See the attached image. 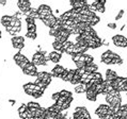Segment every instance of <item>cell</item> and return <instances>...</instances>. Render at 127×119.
I'll use <instances>...</instances> for the list:
<instances>
[{
  "label": "cell",
  "mask_w": 127,
  "mask_h": 119,
  "mask_svg": "<svg viewBox=\"0 0 127 119\" xmlns=\"http://www.w3.org/2000/svg\"><path fill=\"white\" fill-rule=\"evenodd\" d=\"M13 61L17 66H19L20 69H24L27 66L28 63H30L28 58L26 57V55H24L23 53H20V51L13 55Z\"/></svg>",
  "instance_id": "6da1fadb"
},
{
  "label": "cell",
  "mask_w": 127,
  "mask_h": 119,
  "mask_svg": "<svg viewBox=\"0 0 127 119\" xmlns=\"http://www.w3.org/2000/svg\"><path fill=\"white\" fill-rule=\"evenodd\" d=\"M11 43H12V47L14 49H17L18 51L23 50L26 47V41H25V37L22 35H16L11 37Z\"/></svg>",
  "instance_id": "7a4b0ae2"
},
{
  "label": "cell",
  "mask_w": 127,
  "mask_h": 119,
  "mask_svg": "<svg viewBox=\"0 0 127 119\" xmlns=\"http://www.w3.org/2000/svg\"><path fill=\"white\" fill-rule=\"evenodd\" d=\"M112 43L119 48H127V37L122 34H115L112 36Z\"/></svg>",
  "instance_id": "3957f363"
},
{
  "label": "cell",
  "mask_w": 127,
  "mask_h": 119,
  "mask_svg": "<svg viewBox=\"0 0 127 119\" xmlns=\"http://www.w3.org/2000/svg\"><path fill=\"white\" fill-rule=\"evenodd\" d=\"M37 13L40 14V20H42L45 17L52 15V9L51 6H49L47 4H40L37 8Z\"/></svg>",
  "instance_id": "277c9868"
},
{
  "label": "cell",
  "mask_w": 127,
  "mask_h": 119,
  "mask_svg": "<svg viewBox=\"0 0 127 119\" xmlns=\"http://www.w3.org/2000/svg\"><path fill=\"white\" fill-rule=\"evenodd\" d=\"M22 71L24 75H26V76H30V77H35L36 78V75H37V67L35 66L33 63H28L27 66L25 67L24 69H22Z\"/></svg>",
  "instance_id": "5b68a950"
},
{
  "label": "cell",
  "mask_w": 127,
  "mask_h": 119,
  "mask_svg": "<svg viewBox=\"0 0 127 119\" xmlns=\"http://www.w3.org/2000/svg\"><path fill=\"white\" fill-rule=\"evenodd\" d=\"M109 111H110V106L108 104H99L97 108H95L94 113L98 118L101 119L105 115H107L109 113Z\"/></svg>",
  "instance_id": "8992f818"
},
{
  "label": "cell",
  "mask_w": 127,
  "mask_h": 119,
  "mask_svg": "<svg viewBox=\"0 0 127 119\" xmlns=\"http://www.w3.org/2000/svg\"><path fill=\"white\" fill-rule=\"evenodd\" d=\"M98 95L95 92V86L94 85H89V88L86 92V99L91 101V102H96Z\"/></svg>",
  "instance_id": "52a82bcc"
},
{
  "label": "cell",
  "mask_w": 127,
  "mask_h": 119,
  "mask_svg": "<svg viewBox=\"0 0 127 119\" xmlns=\"http://www.w3.org/2000/svg\"><path fill=\"white\" fill-rule=\"evenodd\" d=\"M65 67L64 66H62V65H55L54 66V68L51 69V71H50V75L52 76V78H57V79H61V77L63 75V72L65 71Z\"/></svg>",
  "instance_id": "ba28073f"
},
{
  "label": "cell",
  "mask_w": 127,
  "mask_h": 119,
  "mask_svg": "<svg viewBox=\"0 0 127 119\" xmlns=\"http://www.w3.org/2000/svg\"><path fill=\"white\" fill-rule=\"evenodd\" d=\"M119 73L116 72L115 70H113V69H107L106 70V76H105V81H108V82H110L112 83L114 81V80H116L119 78Z\"/></svg>",
  "instance_id": "9c48e42d"
},
{
  "label": "cell",
  "mask_w": 127,
  "mask_h": 119,
  "mask_svg": "<svg viewBox=\"0 0 127 119\" xmlns=\"http://www.w3.org/2000/svg\"><path fill=\"white\" fill-rule=\"evenodd\" d=\"M42 22H43L45 26H46L47 28H52L56 24V22H57V16H55L54 14L50 16H47V17H45L44 19H42Z\"/></svg>",
  "instance_id": "30bf717a"
},
{
  "label": "cell",
  "mask_w": 127,
  "mask_h": 119,
  "mask_svg": "<svg viewBox=\"0 0 127 119\" xmlns=\"http://www.w3.org/2000/svg\"><path fill=\"white\" fill-rule=\"evenodd\" d=\"M63 58V54L61 52H58V51H50V62L54 63V64H59V62L62 60Z\"/></svg>",
  "instance_id": "8fae6325"
},
{
  "label": "cell",
  "mask_w": 127,
  "mask_h": 119,
  "mask_svg": "<svg viewBox=\"0 0 127 119\" xmlns=\"http://www.w3.org/2000/svg\"><path fill=\"white\" fill-rule=\"evenodd\" d=\"M89 88V85H87V84H83V83H78L76 84L75 86H74V92L76 94H78V95H81V94H84Z\"/></svg>",
  "instance_id": "7c38bea8"
},
{
  "label": "cell",
  "mask_w": 127,
  "mask_h": 119,
  "mask_svg": "<svg viewBox=\"0 0 127 119\" xmlns=\"http://www.w3.org/2000/svg\"><path fill=\"white\" fill-rule=\"evenodd\" d=\"M76 69H77V68H69L67 76H66L64 79H62V81H63V82H68V83L72 82L74 76L76 75Z\"/></svg>",
  "instance_id": "4fadbf2b"
},
{
  "label": "cell",
  "mask_w": 127,
  "mask_h": 119,
  "mask_svg": "<svg viewBox=\"0 0 127 119\" xmlns=\"http://www.w3.org/2000/svg\"><path fill=\"white\" fill-rule=\"evenodd\" d=\"M16 5L17 8L19 9H26V8H31L32 4H31L30 1H28V0H18V1L16 2Z\"/></svg>",
  "instance_id": "5bb4252c"
},
{
  "label": "cell",
  "mask_w": 127,
  "mask_h": 119,
  "mask_svg": "<svg viewBox=\"0 0 127 119\" xmlns=\"http://www.w3.org/2000/svg\"><path fill=\"white\" fill-rule=\"evenodd\" d=\"M51 47L52 49H54L55 51H58V52H61V53L63 54V44L59 43V41H56L54 40L51 43Z\"/></svg>",
  "instance_id": "9a60e30c"
},
{
  "label": "cell",
  "mask_w": 127,
  "mask_h": 119,
  "mask_svg": "<svg viewBox=\"0 0 127 119\" xmlns=\"http://www.w3.org/2000/svg\"><path fill=\"white\" fill-rule=\"evenodd\" d=\"M84 69H86V72H88V73H94L97 71L98 66L95 64V63H93V64H91V65H87L86 67H84Z\"/></svg>",
  "instance_id": "2e32d148"
},
{
  "label": "cell",
  "mask_w": 127,
  "mask_h": 119,
  "mask_svg": "<svg viewBox=\"0 0 127 119\" xmlns=\"http://www.w3.org/2000/svg\"><path fill=\"white\" fill-rule=\"evenodd\" d=\"M84 63H86V66L93 64L94 63V57H92V55H90V54L84 53Z\"/></svg>",
  "instance_id": "e0dca14e"
},
{
  "label": "cell",
  "mask_w": 127,
  "mask_h": 119,
  "mask_svg": "<svg viewBox=\"0 0 127 119\" xmlns=\"http://www.w3.org/2000/svg\"><path fill=\"white\" fill-rule=\"evenodd\" d=\"M37 31V26L36 23H31V24H27V32H32V33H36Z\"/></svg>",
  "instance_id": "ac0fdd59"
},
{
  "label": "cell",
  "mask_w": 127,
  "mask_h": 119,
  "mask_svg": "<svg viewBox=\"0 0 127 119\" xmlns=\"http://www.w3.org/2000/svg\"><path fill=\"white\" fill-rule=\"evenodd\" d=\"M35 84H34V82H28V83H26V84H24L23 85V88H24V90H27V89H32V90H34L35 89Z\"/></svg>",
  "instance_id": "d6986e66"
},
{
  "label": "cell",
  "mask_w": 127,
  "mask_h": 119,
  "mask_svg": "<svg viewBox=\"0 0 127 119\" xmlns=\"http://www.w3.org/2000/svg\"><path fill=\"white\" fill-rule=\"evenodd\" d=\"M27 104L28 108H40L41 107V104L38 102H33V101H29Z\"/></svg>",
  "instance_id": "ffe728a7"
},
{
  "label": "cell",
  "mask_w": 127,
  "mask_h": 119,
  "mask_svg": "<svg viewBox=\"0 0 127 119\" xmlns=\"http://www.w3.org/2000/svg\"><path fill=\"white\" fill-rule=\"evenodd\" d=\"M60 96L61 97H65V98H69L73 96L72 92H69V90H66V89H62L60 90Z\"/></svg>",
  "instance_id": "44dd1931"
},
{
  "label": "cell",
  "mask_w": 127,
  "mask_h": 119,
  "mask_svg": "<svg viewBox=\"0 0 127 119\" xmlns=\"http://www.w3.org/2000/svg\"><path fill=\"white\" fill-rule=\"evenodd\" d=\"M100 21V17L99 16H94L92 17V19H91V22H90V26L91 27H94V26H96V24Z\"/></svg>",
  "instance_id": "7402d4cb"
},
{
  "label": "cell",
  "mask_w": 127,
  "mask_h": 119,
  "mask_svg": "<svg viewBox=\"0 0 127 119\" xmlns=\"http://www.w3.org/2000/svg\"><path fill=\"white\" fill-rule=\"evenodd\" d=\"M25 36H26L27 38H29L30 40H34L37 38V32L36 33H32V32H27L26 34H25Z\"/></svg>",
  "instance_id": "603a6c76"
},
{
  "label": "cell",
  "mask_w": 127,
  "mask_h": 119,
  "mask_svg": "<svg viewBox=\"0 0 127 119\" xmlns=\"http://www.w3.org/2000/svg\"><path fill=\"white\" fill-rule=\"evenodd\" d=\"M124 14H125V11H124L123 9H121V10L119 11V13L115 15V18H114V19H115V20H121V19L123 18V16H124Z\"/></svg>",
  "instance_id": "cb8c5ba5"
},
{
  "label": "cell",
  "mask_w": 127,
  "mask_h": 119,
  "mask_svg": "<svg viewBox=\"0 0 127 119\" xmlns=\"http://www.w3.org/2000/svg\"><path fill=\"white\" fill-rule=\"evenodd\" d=\"M92 77H93V79H95V80H104L103 73H100V72H98V71L92 73Z\"/></svg>",
  "instance_id": "d4e9b609"
},
{
  "label": "cell",
  "mask_w": 127,
  "mask_h": 119,
  "mask_svg": "<svg viewBox=\"0 0 127 119\" xmlns=\"http://www.w3.org/2000/svg\"><path fill=\"white\" fill-rule=\"evenodd\" d=\"M59 98H60V92H56V93H52L51 94V96H50V99L52 101H58L59 100Z\"/></svg>",
  "instance_id": "484cf974"
},
{
  "label": "cell",
  "mask_w": 127,
  "mask_h": 119,
  "mask_svg": "<svg viewBox=\"0 0 127 119\" xmlns=\"http://www.w3.org/2000/svg\"><path fill=\"white\" fill-rule=\"evenodd\" d=\"M75 66H76V68H77V69L84 68V67H86V63H84L83 61H79V62H77V63H76Z\"/></svg>",
  "instance_id": "4316f807"
},
{
  "label": "cell",
  "mask_w": 127,
  "mask_h": 119,
  "mask_svg": "<svg viewBox=\"0 0 127 119\" xmlns=\"http://www.w3.org/2000/svg\"><path fill=\"white\" fill-rule=\"evenodd\" d=\"M25 20H26V23H27V24L36 23V22H35V19H33L32 17H26V18H25Z\"/></svg>",
  "instance_id": "83f0119b"
},
{
  "label": "cell",
  "mask_w": 127,
  "mask_h": 119,
  "mask_svg": "<svg viewBox=\"0 0 127 119\" xmlns=\"http://www.w3.org/2000/svg\"><path fill=\"white\" fill-rule=\"evenodd\" d=\"M107 27H108V29H110V30H115L118 26H116L115 22H108L107 23Z\"/></svg>",
  "instance_id": "f1b7e54d"
},
{
  "label": "cell",
  "mask_w": 127,
  "mask_h": 119,
  "mask_svg": "<svg viewBox=\"0 0 127 119\" xmlns=\"http://www.w3.org/2000/svg\"><path fill=\"white\" fill-rule=\"evenodd\" d=\"M43 95H44L43 93H34L32 97L34 98V99H38V98H42V97H43Z\"/></svg>",
  "instance_id": "f546056e"
},
{
  "label": "cell",
  "mask_w": 127,
  "mask_h": 119,
  "mask_svg": "<svg viewBox=\"0 0 127 119\" xmlns=\"http://www.w3.org/2000/svg\"><path fill=\"white\" fill-rule=\"evenodd\" d=\"M0 5H8V1L6 0H0Z\"/></svg>",
  "instance_id": "4dcf8cb0"
},
{
  "label": "cell",
  "mask_w": 127,
  "mask_h": 119,
  "mask_svg": "<svg viewBox=\"0 0 127 119\" xmlns=\"http://www.w3.org/2000/svg\"><path fill=\"white\" fill-rule=\"evenodd\" d=\"M8 101H9V102L12 104V105H14V104L16 103V100H14V99H10V100H8Z\"/></svg>",
  "instance_id": "1f68e13d"
},
{
  "label": "cell",
  "mask_w": 127,
  "mask_h": 119,
  "mask_svg": "<svg viewBox=\"0 0 127 119\" xmlns=\"http://www.w3.org/2000/svg\"><path fill=\"white\" fill-rule=\"evenodd\" d=\"M1 38H2V32L0 31V40H1Z\"/></svg>",
  "instance_id": "d6a6232c"
},
{
  "label": "cell",
  "mask_w": 127,
  "mask_h": 119,
  "mask_svg": "<svg viewBox=\"0 0 127 119\" xmlns=\"http://www.w3.org/2000/svg\"><path fill=\"white\" fill-rule=\"evenodd\" d=\"M126 85H127V83H126Z\"/></svg>",
  "instance_id": "836d02e7"
}]
</instances>
